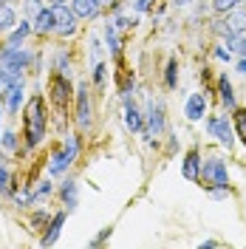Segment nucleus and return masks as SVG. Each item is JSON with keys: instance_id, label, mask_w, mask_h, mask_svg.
<instances>
[{"instance_id": "nucleus-1", "label": "nucleus", "mask_w": 246, "mask_h": 249, "mask_svg": "<svg viewBox=\"0 0 246 249\" xmlns=\"http://www.w3.org/2000/svg\"><path fill=\"white\" fill-rule=\"evenodd\" d=\"M26 147H37L43 136H46V102H43V96L40 93H34L29 102H26Z\"/></svg>"}, {"instance_id": "nucleus-2", "label": "nucleus", "mask_w": 246, "mask_h": 249, "mask_svg": "<svg viewBox=\"0 0 246 249\" xmlns=\"http://www.w3.org/2000/svg\"><path fill=\"white\" fill-rule=\"evenodd\" d=\"M51 9H54V31L57 34H62V37L77 34V15H74V9H68L65 3H54Z\"/></svg>"}, {"instance_id": "nucleus-3", "label": "nucleus", "mask_w": 246, "mask_h": 249, "mask_svg": "<svg viewBox=\"0 0 246 249\" xmlns=\"http://www.w3.org/2000/svg\"><path fill=\"white\" fill-rule=\"evenodd\" d=\"M207 130H210L224 147H232V142H235V130H232V122L227 119V116H212V119L207 122Z\"/></svg>"}, {"instance_id": "nucleus-4", "label": "nucleus", "mask_w": 246, "mask_h": 249, "mask_svg": "<svg viewBox=\"0 0 246 249\" xmlns=\"http://www.w3.org/2000/svg\"><path fill=\"white\" fill-rule=\"evenodd\" d=\"M31 60H34V57H31L26 48L6 46L3 51H0V65H12V68H20V71H26Z\"/></svg>"}, {"instance_id": "nucleus-5", "label": "nucleus", "mask_w": 246, "mask_h": 249, "mask_svg": "<svg viewBox=\"0 0 246 249\" xmlns=\"http://www.w3.org/2000/svg\"><path fill=\"white\" fill-rule=\"evenodd\" d=\"M77 124L85 130L91 127V96H88V82L77 85Z\"/></svg>"}, {"instance_id": "nucleus-6", "label": "nucleus", "mask_w": 246, "mask_h": 249, "mask_svg": "<svg viewBox=\"0 0 246 249\" xmlns=\"http://www.w3.org/2000/svg\"><path fill=\"white\" fill-rule=\"evenodd\" d=\"M201 178H204L207 184H212V187L227 184V181H229V178H227V164H224L221 159H210V161L201 167Z\"/></svg>"}, {"instance_id": "nucleus-7", "label": "nucleus", "mask_w": 246, "mask_h": 249, "mask_svg": "<svg viewBox=\"0 0 246 249\" xmlns=\"http://www.w3.org/2000/svg\"><path fill=\"white\" fill-rule=\"evenodd\" d=\"M215 31L218 34H227V37H232V34H246V12L232 9L229 15H227V20L215 26Z\"/></svg>"}, {"instance_id": "nucleus-8", "label": "nucleus", "mask_w": 246, "mask_h": 249, "mask_svg": "<svg viewBox=\"0 0 246 249\" xmlns=\"http://www.w3.org/2000/svg\"><path fill=\"white\" fill-rule=\"evenodd\" d=\"M48 91H51V99H54V105L57 108H65V99H68V82L62 74H54L51 77V85H48Z\"/></svg>"}, {"instance_id": "nucleus-9", "label": "nucleus", "mask_w": 246, "mask_h": 249, "mask_svg": "<svg viewBox=\"0 0 246 249\" xmlns=\"http://www.w3.org/2000/svg\"><path fill=\"white\" fill-rule=\"evenodd\" d=\"M184 113H187V119H190V122H198L201 116L207 113V99H204V93H190Z\"/></svg>"}, {"instance_id": "nucleus-10", "label": "nucleus", "mask_w": 246, "mask_h": 249, "mask_svg": "<svg viewBox=\"0 0 246 249\" xmlns=\"http://www.w3.org/2000/svg\"><path fill=\"white\" fill-rule=\"evenodd\" d=\"M71 9H74V15L82 17V20H93V17L99 15L102 3H99V0H74Z\"/></svg>"}, {"instance_id": "nucleus-11", "label": "nucleus", "mask_w": 246, "mask_h": 249, "mask_svg": "<svg viewBox=\"0 0 246 249\" xmlns=\"http://www.w3.org/2000/svg\"><path fill=\"white\" fill-rule=\"evenodd\" d=\"M181 173H184V178H190V181H198L201 178V161H198V150L195 147L187 153L184 164H181Z\"/></svg>"}, {"instance_id": "nucleus-12", "label": "nucleus", "mask_w": 246, "mask_h": 249, "mask_svg": "<svg viewBox=\"0 0 246 249\" xmlns=\"http://www.w3.org/2000/svg\"><path fill=\"white\" fill-rule=\"evenodd\" d=\"M31 29L37 31V34L54 31V9H40V12L34 15V23H31Z\"/></svg>"}, {"instance_id": "nucleus-13", "label": "nucleus", "mask_w": 246, "mask_h": 249, "mask_svg": "<svg viewBox=\"0 0 246 249\" xmlns=\"http://www.w3.org/2000/svg\"><path fill=\"white\" fill-rule=\"evenodd\" d=\"M147 122H150V133H156V136L164 130V108L158 102H150L147 105Z\"/></svg>"}, {"instance_id": "nucleus-14", "label": "nucleus", "mask_w": 246, "mask_h": 249, "mask_svg": "<svg viewBox=\"0 0 246 249\" xmlns=\"http://www.w3.org/2000/svg\"><path fill=\"white\" fill-rule=\"evenodd\" d=\"M124 124H127V130L130 133H139L141 130V113H139V108L124 96Z\"/></svg>"}, {"instance_id": "nucleus-15", "label": "nucleus", "mask_w": 246, "mask_h": 249, "mask_svg": "<svg viewBox=\"0 0 246 249\" xmlns=\"http://www.w3.org/2000/svg\"><path fill=\"white\" fill-rule=\"evenodd\" d=\"M62 224H65V210H60L57 215L51 218V224H48V232L43 235V247H51L57 238H60V232H62Z\"/></svg>"}, {"instance_id": "nucleus-16", "label": "nucleus", "mask_w": 246, "mask_h": 249, "mask_svg": "<svg viewBox=\"0 0 246 249\" xmlns=\"http://www.w3.org/2000/svg\"><path fill=\"white\" fill-rule=\"evenodd\" d=\"M218 93H221V102H224L227 110L238 108V105H235V93H232V82H229V77H224V74H221V79H218Z\"/></svg>"}, {"instance_id": "nucleus-17", "label": "nucleus", "mask_w": 246, "mask_h": 249, "mask_svg": "<svg viewBox=\"0 0 246 249\" xmlns=\"http://www.w3.org/2000/svg\"><path fill=\"white\" fill-rule=\"evenodd\" d=\"M0 82H3V88L9 91L12 85L23 82V71H20V68H12V65H0Z\"/></svg>"}, {"instance_id": "nucleus-18", "label": "nucleus", "mask_w": 246, "mask_h": 249, "mask_svg": "<svg viewBox=\"0 0 246 249\" xmlns=\"http://www.w3.org/2000/svg\"><path fill=\"white\" fill-rule=\"evenodd\" d=\"M62 201H65V210H74L79 201V187L77 181H65L62 184Z\"/></svg>"}, {"instance_id": "nucleus-19", "label": "nucleus", "mask_w": 246, "mask_h": 249, "mask_svg": "<svg viewBox=\"0 0 246 249\" xmlns=\"http://www.w3.org/2000/svg\"><path fill=\"white\" fill-rule=\"evenodd\" d=\"M6 99H9V110H12V113H17V110H20V105H23V82L12 85V88L6 91Z\"/></svg>"}, {"instance_id": "nucleus-20", "label": "nucleus", "mask_w": 246, "mask_h": 249, "mask_svg": "<svg viewBox=\"0 0 246 249\" xmlns=\"http://www.w3.org/2000/svg\"><path fill=\"white\" fill-rule=\"evenodd\" d=\"M15 9L12 6H6V3H0V34H6V31H12L15 26Z\"/></svg>"}, {"instance_id": "nucleus-21", "label": "nucleus", "mask_w": 246, "mask_h": 249, "mask_svg": "<svg viewBox=\"0 0 246 249\" xmlns=\"http://www.w3.org/2000/svg\"><path fill=\"white\" fill-rule=\"evenodd\" d=\"M29 31H31V23L29 20H23L17 29H12V34H9V46H20V43L29 37Z\"/></svg>"}, {"instance_id": "nucleus-22", "label": "nucleus", "mask_w": 246, "mask_h": 249, "mask_svg": "<svg viewBox=\"0 0 246 249\" xmlns=\"http://www.w3.org/2000/svg\"><path fill=\"white\" fill-rule=\"evenodd\" d=\"M68 167H71V164H68V159H65L62 153H54V156H51V164H48V173H51V176H62Z\"/></svg>"}, {"instance_id": "nucleus-23", "label": "nucleus", "mask_w": 246, "mask_h": 249, "mask_svg": "<svg viewBox=\"0 0 246 249\" xmlns=\"http://www.w3.org/2000/svg\"><path fill=\"white\" fill-rule=\"evenodd\" d=\"M12 193V173L6 167V161L0 159V196H9Z\"/></svg>"}, {"instance_id": "nucleus-24", "label": "nucleus", "mask_w": 246, "mask_h": 249, "mask_svg": "<svg viewBox=\"0 0 246 249\" xmlns=\"http://www.w3.org/2000/svg\"><path fill=\"white\" fill-rule=\"evenodd\" d=\"M105 37H108V46H110V51H113V57H119L122 48H119V37H116V26H113V23L105 26Z\"/></svg>"}, {"instance_id": "nucleus-25", "label": "nucleus", "mask_w": 246, "mask_h": 249, "mask_svg": "<svg viewBox=\"0 0 246 249\" xmlns=\"http://www.w3.org/2000/svg\"><path fill=\"white\" fill-rule=\"evenodd\" d=\"M77 150H79V142H77V136H68V144H65V150H62V156L68 159V164L77 159Z\"/></svg>"}, {"instance_id": "nucleus-26", "label": "nucleus", "mask_w": 246, "mask_h": 249, "mask_svg": "<svg viewBox=\"0 0 246 249\" xmlns=\"http://www.w3.org/2000/svg\"><path fill=\"white\" fill-rule=\"evenodd\" d=\"M229 48L246 57V34H232V37H229Z\"/></svg>"}, {"instance_id": "nucleus-27", "label": "nucleus", "mask_w": 246, "mask_h": 249, "mask_svg": "<svg viewBox=\"0 0 246 249\" xmlns=\"http://www.w3.org/2000/svg\"><path fill=\"white\" fill-rule=\"evenodd\" d=\"M235 124H238V133H241V142L246 144V110L235 108Z\"/></svg>"}, {"instance_id": "nucleus-28", "label": "nucleus", "mask_w": 246, "mask_h": 249, "mask_svg": "<svg viewBox=\"0 0 246 249\" xmlns=\"http://www.w3.org/2000/svg\"><path fill=\"white\" fill-rule=\"evenodd\" d=\"M164 82H167V88H176V60L167 62V74H164Z\"/></svg>"}, {"instance_id": "nucleus-29", "label": "nucleus", "mask_w": 246, "mask_h": 249, "mask_svg": "<svg viewBox=\"0 0 246 249\" xmlns=\"http://www.w3.org/2000/svg\"><path fill=\"white\" fill-rule=\"evenodd\" d=\"M235 3H241V0H215L212 6H215V12H232Z\"/></svg>"}, {"instance_id": "nucleus-30", "label": "nucleus", "mask_w": 246, "mask_h": 249, "mask_svg": "<svg viewBox=\"0 0 246 249\" xmlns=\"http://www.w3.org/2000/svg\"><path fill=\"white\" fill-rule=\"evenodd\" d=\"M48 193H51V181H43V184L37 187V190H34L31 196H34V201H40V198H46Z\"/></svg>"}, {"instance_id": "nucleus-31", "label": "nucleus", "mask_w": 246, "mask_h": 249, "mask_svg": "<svg viewBox=\"0 0 246 249\" xmlns=\"http://www.w3.org/2000/svg\"><path fill=\"white\" fill-rule=\"evenodd\" d=\"M3 147H6V150H12V153L17 150V136L12 133V130H9V133H3Z\"/></svg>"}, {"instance_id": "nucleus-32", "label": "nucleus", "mask_w": 246, "mask_h": 249, "mask_svg": "<svg viewBox=\"0 0 246 249\" xmlns=\"http://www.w3.org/2000/svg\"><path fill=\"white\" fill-rule=\"evenodd\" d=\"M105 71H108V68H105L102 62H96V65H93V82H96V85H102V82H105Z\"/></svg>"}, {"instance_id": "nucleus-33", "label": "nucleus", "mask_w": 246, "mask_h": 249, "mask_svg": "<svg viewBox=\"0 0 246 249\" xmlns=\"http://www.w3.org/2000/svg\"><path fill=\"white\" fill-rule=\"evenodd\" d=\"M210 196H212V198H227V196H229V187H227V184L212 187V190H210Z\"/></svg>"}, {"instance_id": "nucleus-34", "label": "nucleus", "mask_w": 246, "mask_h": 249, "mask_svg": "<svg viewBox=\"0 0 246 249\" xmlns=\"http://www.w3.org/2000/svg\"><path fill=\"white\" fill-rule=\"evenodd\" d=\"M57 71H62V68H65V74H68V57H65V54H57Z\"/></svg>"}, {"instance_id": "nucleus-35", "label": "nucleus", "mask_w": 246, "mask_h": 249, "mask_svg": "<svg viewBox=\"0 0 246 249\" xmlns=\"http://www.w3.org/2000/svg\"><path fill=\"white\" fill-rule=\"evenodd\" d=\"M108 235H110V227H105V230H102V232H99V235H96V238L91 241V244H93V247H96V244H102V241H105Z\"/></svg>"}, {"instance_id": "nucleus-36", "label": "nucleus", "mask_w": 246, "mask_h": 249, "mask_svg": "<svg viewBox=\"0 0 246 249\" xmlns=\"http://www.w3.org/2000/svg\"><path fill=\"white\" fill-rule=\"evenodd\" d=\"M215 57H218V60H224V62H227V60H229V51H227V48L221 46V48L215 51Z\"/></svg>"}, {"instance_id": "nucleus-37", "label": "nucleus", "mask_w": 246, "mask_h": 249, "mask_svg": "<svg viewBox=\"0 0 246 249\" xmlns=\"http://www.w3.org/2000/svg\"><path fill=\"white\" fill-rule=\"evenodd\" d=\"M150 6V0H136V12H144Z\"/></svg>"}, {"instance_id": "nucleus-38", "label": "nucleus", "mask_w": 246, "mask_h": 249, "mask_svg": "<svg viewBox=\"0 0 246 249\" xmlns=\"http://www.w3.org/2000/svg\"><path fill=\"white\" fill-rule=\"evenodd\" d=\"M238 71H241V74H246V60H241V62H238Z\"/></svg>"}, {"instance_id": "nucleus-39", "label": "nucleus", "mask_w": 246, "mask_h": 249, "mask_svg": "<svg viewBox=\"0 0 246 249\" xmlns=\"http://www.w3.org/2000/svg\"><path fill=\"white\" fill-rule=\"evenodd\" d=\"M176 3H178V6H184V3H187V0H176Z\"/></svg>"}, {"instance_id": "nucleus-40", "label": "nucleus", "mask_w": 246, "mask_h": 249, "mask_svg": "<svg viewBox=\"0 0 246 249\" xmlns=\"http://www.w3.org/2000/svg\"><path fill=\"white\" fill-rule=\"evenodd\" d=\"M51 3H65V0H51Z\"/></svg>"}, {"instance_id": "nucleus-41", "label": "nucleus", "mask_w": 246, "mask_h": 249, "mask_svg": "<svg viewBox=\"0 0 246 249\" xmlns=\"http://www.w3.org/2000/svg\"><path fill=\"white\" fill-rule=\"evenodd\" d=\"M0 91H3V82H0ZM0 96H3V93H0Z\"/></svg>"}, {"instance_id": "nucleus-42", "label": "nucleus", "mask_w": 246, "mask_h": 249, "mask_svg": "<svg viewBox=\"0 0 246 249\" xmlns=\"http://www.w3.org/2000/svg\"><path fill=\"white\" fill-rule=\"evenodd\" d=\"M99 3H110V0H99Z\"/></svg>"}, {"instance_id": "nucleus-43", "label": "nucleus", "mask_w": 246, "mask_h": 249, "mask_svg": "<svg viewBox=\"0 0 246 249\" xmlns=\"http://www.w3.org/2000/svg\"><path fill=\"white\" fill-rule=\"evenodd\" d=\"M0 3H6V0H0Z\"/></svg>"}]
</instances>
